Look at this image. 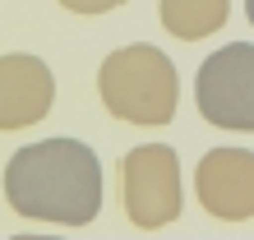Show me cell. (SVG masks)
<instances>
[{
    "label": "cell",
    "mask_w": 254,
    "mask_h": 240,
    "mask_svg": "<svg viewBox=\"0 0 254 240\" xmlns=\"http://www.w3.org/2000/svg\"><path fill=\"white\" fill-rule=\"evenodd\" d=\"M5 199L28 222L88 227L102 213V162L79 139H42L9 157Z\"/></svg>",
    "instance_id": "cell-1"
},
{
    "label": "cell",
    "mask_w": 254,
    "mask_h": 240,
    "mask_svg": "<svg viewBox=\"0 0 254 240\" xmlns=\"http://www.w3.org/2000/svg\"><path fill=\"white\" fill-rule=\"evenodd\" d=\"M97 93H102V107L116 120L157 129V125H171V116H176L181 79H176V65L167 51L134 42V47H121L102 60Z\"/></svg>",
    "instance_id": "cell-2"
},
{
    "label": "cell",
    "mask_w": 254,
    "mask_h": 240,
    "mask_svg": "<svg viewBox=\"0 0 254 240\" xmlns=\"http://www.w3.org/2000/svg\"><path fill=\"white\" fill-rule=\"evenodd\" d=\"M194 102L208 125L254 134V42H231L208 56L194 79Z\"/></svg>",
    "instance_id": "cell-3"
},
{
    "label": "cell",
    "mask_w": 254,
    "mask_h": 240,
    "mask_svg": "<svg viewBox=\"0 0 254 240\" xmlns=\"http://www.w3.org/2000/svg\"><path fill=\"white\" fill-rule=\"evenodd\" d=\"M121 185H125V213L134 227L157 231L181 217V157L167 143H143L129 148L121 162Z\"/></svg>",
    "instance_id": "cell-4"
},
{
    "label": "cell",
    "mask_w": 254,
    "mask_h": 240,
    "mask_svg": "<svg viewBox=\"0 0 254 240\" xmlns=\"http://www.w3.org/2000/svg\"><path fill=\"white\" fill-rule=\"evenodd\" d=\"M194 194L217 222L254 217V153L250 148H208L194 167Z\"/></svg>",
    "instance_id": "cell-5"
},
{
    "label": "cell",
    "mask_w": 254,
    "mask_h": 240,
    "mask_svg": "<svg viewBox=\"0 0 254 240\" xmlns=\"http://www.w3.org/2000/svg\"><path fill=\"white\" fill-rule=\"evenodd\" d=\"M56 102V79L37 56H0V129L37 125Z\"/></svg>",
    "instance_id": "cell-6"
},
{
    "label": "cell",
    "mask_w": 254,
    "mask_h": 240,
    "mask_svg": "<svg viewBox=\"0 0 254 240\" xmlns=\"http://www.w3.org/2000/svg\"><path fill=\"white\" fill-rule=\"evenodd\" d=\"M227 23V0H162V28L181 42H199Z\"/></svg>",
    "instance_id": "cell-7"
},
{
    "label": "cell",
    "mask_w": 254,
    "mask_h": 240,
    "mask_svg": "<svg viewBox=\"0 0 254 240\" xmlns=\"http://www.w3.org/2000/svg\"><path fill=\"white\" fill-rule=\"evenodd\" d=\"M61 5H65L69 14H107V9H116V5H125V0H61Z\"/></svg>",
    "instance_id": "cell-8"
},
{
    "label": "cell",
    "mask_w": 254,
    "mask_h": 240,
    "mask_svg": "<svg viewBox=\"0 0 254 240\" xmlns=\"http://www.w3.org/2000/svg\"><path fill=\"white\" fill-rule=\"evenodd\" d=\"M245 14H250V23H254V0H245Z\"/></svg>",
    "instance_id": "cell-9"
}]
</instances>
